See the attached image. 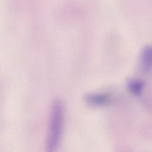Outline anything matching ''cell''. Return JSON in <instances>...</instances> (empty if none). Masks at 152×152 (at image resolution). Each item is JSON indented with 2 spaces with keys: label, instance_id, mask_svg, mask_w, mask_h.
<instances>
[{
  "label": "cell",
  "instance_id": "4",
  "mask_svg": "<svg viewBox=\"0 0 152 152\" xmlns=\"http://www.w3.org/2000/svg\"><path fill=\"white\" fill-rule=\"evenodd\" d=\"M145 87V83L140 79L131 78L127 81L128 90L134 95L140 96Z\"/></svg>",
  "mask_w": 152,
  "mask_h": 152
},
{
  "label": "cell",
  "instance_id": "1",
  "mask_svg": "<svg viewBox=\"0 0 152 152\" xmlns=\"http://www.w3.org/2000/svg\"><path fill=\"white\" fill-rule=\"evenodd\" d=\"M64 121V107L62 102L56 99L52 104L50 113L46 141V148L48 151H53L58 147L62 135Z\"/></svg>",
  "mask_w": 152,
  "mask_h": 152
},
{
  "label": "cell",
  "instance_id": "3",
  "mask_svg": "<svg viewBox=\"0 0 152 152\" xmlns=\"http://www.w3.org/2000/svg\"><path fill=\"white\" fill-rule=\"evenodd\" d=\"M140 66L145 73L152 72V45L145 46L140 55Z\"/></svg>",
  "mask_w": 152,
  "mask_h": 152
},
{
  "label": "cell",
  "instance_id": "2",
  "mask_svg": "<svg viewBox=\"0 0 152 152\" xmlns=\"http://www.w3.org/2000/svg\"><path fill=\"white\" fill-rule=\"evenodd\" d=\"M84 100L91 106H104L110 103L112 98L107 93H90L85 96Z\"/></svg>",
  "mask_w": 152,
  "mask_h": 152
}]
</instances>
